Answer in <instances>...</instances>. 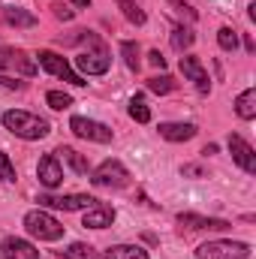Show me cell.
Masks as SVG:
<instances>
[{
    "label": "cell",
    "instance_id": "obj_1",
    "mask_svg": "<svg viewBox=\"0 0 256 259\" xmlns=\"http://www.w3.org/2000/svg\"><path fill=\"white\" fill-rule=\"evenodd\" d=\"M0 121H3V127L9 130L12 136H18L24 142H36V139H46L52 133L46 118H39L33 112H24V109H9V112H3Z\"/></svg>",
    "mask_w": 256,
    "mask_h": 259
},
{
    "label": "cell",
    "instance_id": "obj_2",
    "mask_svg": "<svg viewBox=\"0 0 256 259\" xmlns=\"http://www.w3.org/2000/svg\"><path fill=\"white\" fill-rule=\"evenodd\" d=\"M24 232L36 241H61L64 238V223L58 217H52L46 208H33L24 214Z\"/></svg>",
    "mask_w": 256,
    "mask_h": 259
},
{
    "label": "cell",
    "instance_id": "obj_3",
    "mask_svg": "<svg viewBox=\"0 0 256 259\" xmlns=\"http://www.w3.org/2000/svg\"><path fill=\"white\" fill-rule=\"evenodd\" d=\"M88 175H91V184L94 187H103V190H124L130 184V172L121 160H103Z\"/></svg>",
    "mask_w": 256,
    "mask_h": 259
},
{
    "label": "cell",
    "instance_id": "obj_4",
    "mask_svg": "<svg viewBox=\"0 0 256 259\" xmlns=\"http://www.w3.org/2000/svg\"><path fill=\"white\" fill-rule=\"evenodd\" d=\"M250 244L247 241H229V238H214L196 247V259H247Z\"/></svg>",
    "mask_w": 256,
    "mask_h": 259
},
{
    "label": "cell",
    "instance_id": "obj_5",
    "mask_svg": "<svg viewBox=\"0 0 256 259\" xmlns=\"http://www.w3.org/2000/svg\"><path fill=\"white\" fill-rule=\"evenodd\" d=\"M36 66H42L46 72H52V75H58V78H64V81H69V84H75V88H84L88 81H84V75H78L72 66H69V61L66 58H61L58 52H49V49H42L36 58Z\"/></svg>",
    "mask_w": 256,
    "mask_h": 259
},
{
    "label": "cell",
    "instance_id": "obj_6",
    "mask_svg": "<svg viewBox=\"0 0 256 259\" xmlns=\"http://www.w3.org/2000/svg\"><path fill=\"white\" fill-rule=\"evenodd\" d=\"M109 66H112V55H109L106 42H97L94 52L75 55V72L78 75H106Z\"/></svg>",
    "mask_w": 256,
    "mask_h": 259
},
{
    "label": "cell",
    "instance_id": "obj_7",
    "mask_svg": "<svg viewBox=\"0 0 256 259\" xmlns=\"http://www.w3.org/2000/svg\"><path fill=\"white\" fill-rule=\"evenodd\" d=\"M69 130H72L78 139L100 142V145H109V142L115 139L112 127H106V124H100V121H91V118H84V115H72V118H69Z\"/></svg>",
    "mask_w": 256,
    "mask_h": 259
},
{
    "label": "cell",
    "instance_id": "obj_8",
    "mask_svg": "<svg viewBox=\"0 0 256 259\" xmlns=\"http://www.w3.org/2000/svg\"><path fill=\"white\" fill-rule=\"evenodd\" d=\"M0 69H6V72H18V75H24V78H30V75H36V61L27 55V52H21V49H0Z\"/></svg>",
    "mask_w": 256,
    "mask_h": 259
},
{
    "label": "cell",
    "instance_id": "obj_9",
    "mask_svg": "<svg viewBox=\"0 0 256 259\" xmlns=\"http://www.w3.org/2000/svg\"><path fill=\"white\" fill-rule=\"evenodd\" d=\"M39 208H58V211H88L97 205L94 196H84V193H69V196H39L36 199Z\"/></svg>",
    "mask_w": 256,
    "mask_h": 259
},
{
    "label": "cell",
    "instance_id": "obj_10",
    "mask_svg": "<svg viewBox=\"0 0 256 259\" xmlns=\"http://www.w3.org/2000/svg\"><path fill=\"white\" fill-rule=\"evenodd\" d=\"M226 145H229V154H232V160L238 163V169H244L247 175H256V151L250 142H244L238 133H232L229 139H226Z\"/></svg>",
    "mask_w": 256,
    "mask_h": 259
},
{
    "label": "cell",
    "instance_id": "obj_11",
    "mask_svg": "<svg viewBox=\"0 0 256 259\" xmlns=\"http://www.w3.org/2000/svg\"><path fill=\"white\" fill-rule=\"evenodd\" d=\"M36 178H39V184L49 187V190H58V187L64 184V166H61L58 154H46V157L39 160V166H36Z\"/></svg>",
    "mask_w": 256,
    "mask_h": 259
},
{
    "label": "cell",
    "instance_id": "obj_12",
    "mask_svg": "<svg viewBox=\"0 0 256 259\" xmlns=\"http://www.w3.org/2000/svg\"><path fill=\"white\" fill-rule=\"evenodd\" d=\"M178 223L181 226H187L193 232H202V229H208V232H226V229H232V223L229 220H220V217H202V214H193V211H181L178 214Z\"/></svg>",
    "mask_w": 256,
    "mask_h": 259
},
{
    "label": "cell",
    "instance_id": "obj_13",
    "mask_svg": "<svg viewBox=\"0 0 256 259\" xmlns=\"http://www.w3.org/2000/svg\"><path fill=\"white\" fill-rule=\"evenodd\" d=\"M0 256L3 259H39V250L30 241L18 238V235H6L0 241Z\"/></svg>",
    "mask_w": 256,
    "mask_h": 259
},
{
    "label": "cell",
    "instance_id": "obj_14",
    "mask_svg": "<svg viewBox=\"0 0 256 259\" xmlns=\"http://www.w3.org/2000/svg\"><path fill=\"white\" fill-rule=\"evenodd\" d=\"M181 72H184V78H190L193 84H196L199 94H211V78H208V72H205V66H202L199 58L184 55L181 58Z\"/></svg>",
    "mask_w": 256,
    "mask_h": 259
},
{
    "label": "cell",
    "instance_id": "obj_15",
    "mask_svg": "<svg viewBox=\"0 0 256 259\" xmlns=\"http://www.w3.org/2000/svg\"><path fill=\"white\" fill-rule=\"evenodd\" d=\"M115 217H118V211H115L112 205L97 202L94 208H88V211H84L81 226H88V229H106V226H112V223H115Z\"/></svg>",
    "mask_w": 256,
    "mask_h": 259
},
{
    "label": "cell",
    "instance_id": "obj_16",
    "mask_svg": "<svg viewBox=\"0 0 256 259\" xmlns=\"http://www.w3.org/2000/svg\"><path fill=\"white\" fill-rule=\"evenodd\" d=\"M157 130H160V136L166 142H190L193 136L199 133L196 124H190V121H163Z\"/></svg>",
    "mask_w": 256,
    "mask_h": 259
},
{
    "label": "cell",
    "instance_id": "obj_17",
    "mask_svg": "<svg viewBox=\"0 0 256 259\" xmlns=\"http://www.w3.org/2000/svg\"><path fill=\"white\" fill-rule=\"evenodd\" d=\"M0 18H3L9 27H36V15L27 12V9H21V6L3 3V6H0Z\"/></svg>",
    "mask_w": 256,
    "mask_h": 259
},
{
    "label": "cell",
    "instance_id": "obj_18",
    "mask_svg": "<svg viewBox=\"0 0 256 259\" xmlns=\"http://www.w3.org/2000/svg\"><path fill=\"white\" fill-rule=\"evenodd\" d=\"M55 154H58V160H64V163L69 166V169H72V172H75V175H88V172H91V163H88V160H84V157H81L75 148H69V145H61Z\"/></svg>",
    "mask_w": 256,
    "mask_h": 259
},
{
    "label": "cell",
    "instance_id": "obj_19",
    "mask_svg": "<svg viewBox=\"0 0 256 259\" xmlns=\"http://www.w3.org/2000/svg\"><path fill=\"white\" fill-rule=\"evenodd\" d=\"M235 115L241 121H253L256 118V88H247L235 97Z\"/></svg>",
    "mask_w": 256,
    "mask_h": 259
},
{
    "label": "cell",
    "instance_id": "obj_20",
    "mask_svg": "<svg viewBox=\"0 0 256 259\" xmlns=\"http://www.w3.org/2000/svg\"><path fill=\"white\" fill-rule=\"evenodd\" d=\"M106 259H148V250L139 244H112L106 250Z\"/></svg>",
    "mask_w": 256,
    "mask_h": 259
},
{
    "label": "cell",
    "instance_id": "obj_21",
    "mask_svg": "<svg viewBox=\"0 0 256 259\" xmlns=\"http://www.w3.org/2000/svg\"><path fill=\"white\" fill-rule=\"evenodd\" d=\"M115 6L124 12V18H127L130 24H136V27H142L145 21H148V15H145V9L136 3V0H115Z\"/></svg>",
    "mask_w": 256,
    "mask_h": 259
},
{
    "label": "cell",
    "instance_id": "obj_22",
    "mask_svg": "<svg viewBox=\"0 0 256 259\" xmlns=\"http://www.w3.org/2000/svg\"><path fill=\"white\" fill-rule=\"evenodd\" d=\"M61 256L64 259H106V256H100L91 244H81V241H72L66 250H61Z\"/></svg>",
    "mask_w": 256,
    "mask_h": 259
},
{
    "label": "cell",
    "instance_id": "obj_23",
    "mask_svg": "<svg viewBox=\"0 0 256 259\" xmlns=\"http://www.w3.org/2000/svg\"><path fill=\"white\" fill-rule=\"evenodd\" d=\"M193 42H196V33H193L190 27L178 24V27L172 30V49H175V52H187Z\"/></svg>",
    "mask_w": 256,
    "mask_h": 259
},
{
    "label": "cell",
    "instance_id": "obj_24",
    "mask_svg": "<svg viewBox=\"0 0 256 259\" xmlns=\"http://www.w3.org/2000/svg\"><path fill=\"white\" fill-rule=\"evenodd\" d=\"M148 91H151V94H160V97H163V94H172V91H175V78L166 75V72H163V75H151V78H148Z\"/></svg>",
    "mask_w": 256,
    "mask_h": 259
},
{
    "label": "cell",
    "instance_id": "obj_25",
    "mask_svg": "<svg viewBox=\"0 0 256 259\" xmlns=\"http://www.w3.org/2000/svg\"><path fill=\"white\" fill-rule=\"evenodd\" d=\"M139 55H142V52H139V42H133V39H124V42H121V58H124V64H127L133 72L142 66Z\"/></svg>",
    "mask_w": 256,
    "mask_h": 259
},
{
    "label": "cell",
    "instance_id": "obj_26",
    "mask_svg": "<svg viewBox=\"0 0 256 259\" xmlns=\"http://www.w3.org/2000/svg\"><path fill=\"white\" fill-rule=\"evenodd\" d=\"M130 118H133L136 124H148V121H151V109H148V103H145L142 97H133V100H130Z\"/></svg>",
    "mask_w": 256,
    "mask_h": 259
},
{
    "label": "cell",
    "instance_id": "obj_27",
    "mask_svg": "<svg viewBox=\"0 0 256 259\" xmlns=\"http://www.w3.org/2000/svg\"><path fill=\"white\" fill-rule=\"evenodd\" d=\"M217 46H220L223 52H235V49H238V30L220 27V30H217Z\"/></svg>",
    "mask_w": 256,
    "mask_h": 259
},
{
    "label": "cell",
    "instance_id": "obj_28",
    "mask_svg": "<svg viewBox=\"0 0 256 259\" xmlns=\"http://www.w3.org/2000/svg\"><path fill=\"white\" fill-rule=\"evenodd\" d=\"M46 103H49L55 112H64V109H69V106H72V97H69V94H64V91H49V94H46Z\"/></svg>",
    "mask_w": 256,
    "mask_h": 259
},
{
    "label": "cell",
    "instance_id": "obj_29",
    "mask_svg": "<svg viewBox=\"0 0 256 259\" xmlns=\"http://www.w3.org/2000/svg\"><path fill=\"white\" fill-rule=\"evenodd\" d=\"M0 181H6V184H12V181H18V172H15V163L9 160V154H6V151H0Z\"/></svg>",
    "mask_w": 256,
    "mask_h": 259
},
{
    "label": "cell",
    "instance_id": "obj_30",
    "mask_svg": "<svg viewBox=\"0 0 256 259\" xmlns=\"http://www.w3.org/2000/svg\"><path fill=\"white\" fill-rule=\"evenodd\" d=\"M181 175L184 178H205V169L199 163H187V166H181Z\"/></svg>",
    "mask_w": 256,
    "mask_h": 259
},
{
    "label": "cell",
    "instance_id": "obj_31",
    "mask_svg": "<svg viewBox=\"0 0 256 259\" xmlns=\"http://www.w3.org/2000/svg\"><path fill=\"white\" fill-rule=\"evenodd\" d=\"M169 3H172V6H175V9H178L181 15H187L190 21H196V18H199V15H196V9H193L190 3H184V0H169Z\"/></svg>",
    "mask_w": 256,
    "mask_h": 259
},
{
    "label": "cell",
    "instance_id": "obj_32",
    "mask_svg": "<svg viewBox=\"0 0 256 259\" xmlns=\"http://www.w3.org/2000/svg\"><path fill=\"white\" fill-rule=\"evenodd\" d=\"M24 84H27V81L9 78V75H0V88H6V91H24Z\"/></svg>",
    "mask_w": 256,
    "mask_h": 259
},
{
    "label": "cell",
    "instance_id": "obj_33",
    "mask_svg": "<svg viewBox=\"0 0 256 259\" xmlns=\"http://www.w3.org/2000/svg\"><path fill=\"white\" fill-rule=\"evenodd\" d=\"M52 9H55V18H61V21H69V18L75 15L72 9H66V6H61V3H58V6H52Z\"/></svg>",
    "mask_w": 256,
    "mask_h": 259
},
{
    "label": "cell",
    "instance_id": "obj_34",
    "mask_svg": "<svg viewBox=\"0 0 256 259\" xmlns=\"http://www.w3.org/2000/svg\"><path fill=\"white\" fill-rule=\"evenodd\" d=\"M148 64H151V66H160V69H163V66H166V58H163L160 52H148Z\"/></svg>",
    "mask_w": 256,
    "mask_h": 259
},
{
    "label": "cell",
    "instance_id": "obj_35",
    "mask_svg": "<svg viewBox=\"0 0 256 259\" xmlns=\"http://www.w3.org/2000/svg\"><path fill=\"white\" fill-rule=\"evenodd\" d=\"M72 6H81V9H88V6H91V0H72Z\"/></svg>",
    "mask_w": 256,
    "mask_h": 259
}]
</instances>
